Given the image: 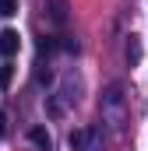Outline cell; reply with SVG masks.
<instances>
[{"instance_id": "4", "label": "cell", "mask_w": 148, "mask_h": 151, "mask_svg": "<svg viewBox=\"0 0 148 151\" xmlns=\"http://www.w3.org/2000/svg\"><path fill=\"white\" fill-rule=\"evenodd\" d=\"M28 141H32L36 148H42V151L53 148V137H49V130H46V127H32V130H28Z\"/></svg>"}, {"instance_id": "2", "label": "cell", "mask_w": 148, "mask_h": 151, "mask_svg": "<svg viewBox=\"0 0 148 151\" xmlns=\"http://www.w3.org/2000/svg\"><path fill=\"white\" fill-rule=\"evenodd\" d=\"M102 116L110 119V123H116V127H123V88L120 84H113L110 91L102 95Z\"/></svg>"}, {"instance_id": "6", "label": "cell", "mask_w": 148, "mask_h": 151, "mask_svg": "<svg viewBox=\"0 0 148 151\" xmlns=\"http://www.w3.org/2000/svg\"><path fill=\"white\" fill-rule=\"evenodd\" d=\"M11 81H14V67L11 63H0V88H11Z\"/></svg>"}, {"instance_id": "8", "label": "cell", "mask_w": 148, "mask_h": 151, "mask_svg": "<svg viewBox=\"0 0 148 151\" xmlns=\"http://www.w3.org/2000/svg\"><path fill=\"white\" fill-rule=\"evenodd\" d=\"M127 56H131V60H138V56H141V49H138V42H134V35H131V46H127Z\"/></svg>"}, {"instance_id": "3", "label": "cell", "mask_w": 148, "mask_h": 151, "mask_svg": "<svg viewBox=\"0 0 148 151\" xmlns=\"http://www.w3.org/2000/svg\"><path fill=\"white\" fill-rule=\"evenodd\" d=\"M18 49H21V35H18L14 28H4V32H0V56L11 60Z\"/></svg>"}, {"instance_id": "1", "label": "cell", "mask_w": 148, "mask_h": 151, "mask_svg": "<svg viewBox=\"0 0 148 151\" xmlns=\"http://www.w3.org/2000/svg\"><path fill=\"white\" fill-rule=\"evenodd\" d=\"M74 151H102V127H78L71 134Z\"/></svg>"}, {"instance_id": "7", "label": "cell", "mask_w": 148, "mask_h": 151, "mask_svg": "<svg viewBox=\"0 0 148 151\" xmlns=\"http://www.w3.org/2000/svg\"><path fill=\"white\" fill-rule=\"evenodd\" d=\"M18 14V0H0V18H14Z\"/></svg>"}, {"instance_id": "5", "label": "cell", "mask_w": 148, "mask_h": 151, "mask_svg": "<svg viewBox=\"0 0 148 151\" xmlns=\"http://www.w3.org/2000/svg\"><path fill=\"white\" fill-rule=\"evenodd\" d=\"M46 11H49L53 25H67V0H49V4H46Z\"/></svg>"}, {"instance_id": "9", "label": "cell", "mask_w": 148, "mask_h": 151, "mask_svg": "<svg viewBox=\"0 0 148 151\" xmlns=\"http://www.w3.org/2000/svg\"><path fill=\"white\" fill-rule=\"evenodd\" d=\"M4 123H7V119H4V113H0V137H4Z\"/></svg>"}]
</instances>
